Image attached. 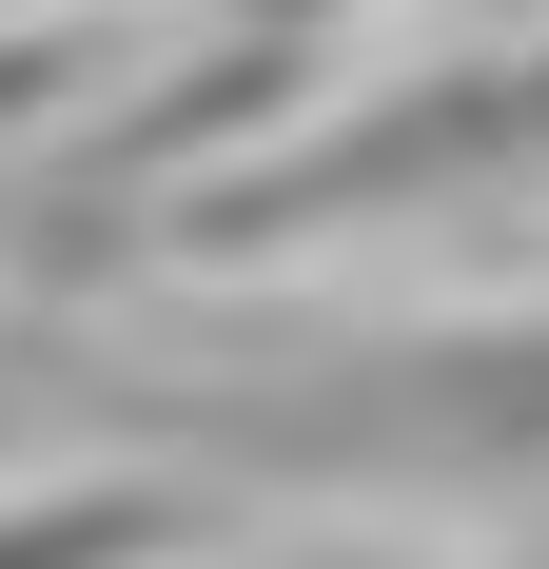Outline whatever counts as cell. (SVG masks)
<instances>
[{
    "instance_id": "6da1fadb",
    "label": "cell",
    "mask_w": 549,
    "mask_h": 569,
    "mask_svg": "<svg viewBox=\"0 0 549 569\" xmlns=\"http://www.w3.org/2000/svg\"><path fill=\"white\" fill-rule=\"evenodd\" d=\"M217 471H59V491H0V569H197L217 550Z\"/></svg>"
}]
</instances>
